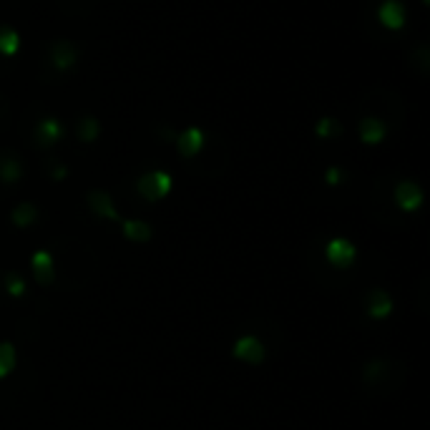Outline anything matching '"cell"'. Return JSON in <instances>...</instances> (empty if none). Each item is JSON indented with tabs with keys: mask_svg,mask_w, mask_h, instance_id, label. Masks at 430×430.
<instances>
[{
	"mask_svg": "<svg viewBox=\"0 0 430 430\" xmlns=\"http://www.w3.org/2000/svg\"><path fill=\"white\" fill-rule=\"evenodd\" d=\"M174 187V179L169 171H161V169H153V171H146L139 176L136 181V191H139L144 199L149 201H161L164 196H169Z\"/></svg>",
	"mask_w": 430,
	"mask_h": 430,
	"instance_id": "1",
	"label": "cell"
},
{
	"mask_svg": "<svg viewBox=\"0 0 430 430\" xmlns=\"http://www.w3.org/2000/svg\"><path fill=\"white\" fill-rule=\"evenodd\" d=\"M377 21H380L382 28L402 30L405 28V23H408L405 6H402L400 0H382L380 8H377Z\"/></svg>",
	"mask_w": 430,
	"mask_h": 430,
	"instance_id": "2",
	"label": "cell"
},
{
	"mask_svg": "<svg viewBox=\"0 0 430 430\" xmlns=\"http://www.w3.org/2000/svg\"><path fill=\"white\" fill-rule=\"evenodd\" d=\"M325 254H327V259H330V264H335L337 270H345V267H350V264L355 262L357 250H355V244L350 242V239L335 236V239H330V244H327Z\"/></svg>",
	"mask_w": 430,
	"mask_h": 430,
	"instance_id": "3",
	"label": "cell"
},
{
	"mask_svg": "<svg viewBox=\"0 0 430 430\" xmlns=\"http://www.w3.org/2000/svg\"><path fill=\"white\" fill-rule=\"evenodd\" d=\"M78 63V48L71 41H53L50 43V66L56 71H71Z\"/></svg>",
	"mask_w": 430,
	"mask_h": 430,
	"instance_id": "4",
	"label": "cell"
},
{
	"mask_svg": "<svg viewBox=\"0 0 430 430\" xmlns=\"http://www.w3.org/2000/svg\"><path fill=\"white\" fill-rule=\"evenodd\" d=\"M174 141H176V151L184 159H191V156H196L204 149V131H201L199 126H189L181 133H176Z\"/></svg>",
	"mask_w": 430,
	"mask_h": 430,
	"instance_id": "5",
	"label": "cell"
},
{
	"mask_svg": "<svg viewBox=\"0 0 430 430\" xmlns=\"http://www.w3.org/2000/svg\"><path fill=\"white\" fill-rule=\"evenodd\" d=\"M395 204L402 212H418L420 204H423V189L410 179L400 181L395 187Z\"/></svg>",
	"mask_w": 430,
	"mask_h": 430,
	"instance_id": "6",
	"label": "cell"
},
{
	"mask_svg": "<svg viewBox=\"0 0 430 430\" xmlns=\"http://www.w3.org/2000/svg\"><path fill=\"white\" fill-rule=\"evenodd\" d=\"M33 136L38 146H46V149H48V146H56L58 141L63 139V124L56 116H46L35 124Z\"/></svg>",
	"mask_w": 430,
	"mask_h": 430,
	"instance_id": "7",
	"label": "cell"
},
{
	"mask_svg": "<svg viewBox=\"0 0 430 430\" xmlns=\"http://www.w3.org/2000/svg\"><path fill=\"white\" fill-rule=\"evenodd\" d=\"M234 357L242 362H250V365H257L264 360V345L254 337V335H244L234 342Z\"/></svg>",
	"mask_w": 430,
	"mask_h": 430,
	"instance_id": "8",
	"label": "cell"
},
{
	"mask_svg": "<svg viewBox=\"0 0 430 430\" xmlns=\"http://www.w3.org/2000/svg\"><path fill=\"white\" fill-rule=\"evenodd\" d=\"M357 133H360V141L368 146H377L385 141V136H388V126H385V121L377 116H365L360 118V126H357Z\"/></svg>",
	"mask_w": 430,
	"mask_h": 430,
	"instance_id": "9",
	"label": "cell"
},
{
	"mask_svg": "<svg viewBox=\"0 0 430 430\" xmlns=\"http://www.w3.org/2000/svg\"><path fill=\"white\" fill-rule=\"evenodd\" d=\"M88 207H91V212L96 216H101V219H111V222L118 219V209L113 207V199L106 194V191H101V189H93L88 194Z\"/></svg>",
	"mask_w": 430,
	"mask_h": 430,
	"instance_id": "10",
	"label": "cell"
},
{
	"mask_svg": "<svg viewBox=\"0 0 430 430\" xmlns=\"http://www.w3.org/2000/svg\"><path fill=\"white\" fill-rule=\"evenodd\" d=\"M30 267H33V274L41 285H50L53 282V257H50L48 250H38L30 257Z\"/></svg>",
	"mask_w": 430,
	"mask_h": 430,
	"instance_id": "11",
	"label": "cell"
},
{
	"mask_svg": "<svg viewBox=\"0 0 430 430\" xmlns=\"http://www.w3.org/2000/svg\"><path fill=\"white\" fill-rule=\"evenodd\" d=\"M23 176V164L15 153H0V181L15 184Z\"/></svg>",
	"mask_w": 430,
	"mask_h": 430,
	"instance_id": "12",
	"label": "cell"
},
{
	"mask_svg": "<svg viewBox=\"0 0 430 430\" xmlns=\"http://www.w3.org/2000/svg\"><path fill=\"white\" fill-rule=\"evenodd\" d=\"M21 53V33L10 26H0V56L13 58Z\"/></svg>",
	"mask_w": 430,
	"mask_h": 430,
	"instance_id": "13",
	"label": "cell"
},
{
	"mask_svg": "<svg viewBox=\"0 0 430 430\" xmlns=\"http://www.w3.org/2000/svg\"><path fill=\"white\" fill-rule=\"evenodd\" d=\"M76 136L84 144H93L101 136V121L96 116H81L76 124Z\"/></svg>",
	"mask_w": 430,
	"mask_h": 430,
	"instance_id": "14",
	"label": "cell"
},
{
	"mask_svg": "<svg viewBox=\"0 0 430 430\" xmlns=\"http://www.w3.org/2000/svg\"><path fill=\"white\" fill-rule=\"evenodd\" d=\"M390 312H393V299H390V295H385L382 290H375L373 297H370L368 315L375 319H382V317H390Z\"/></svg>",
	"mask_w": 430,
	"mask_h": 430,
	"instance_id": "15",
	"label": "cell"
},
{
	"mask_svg": "<svg viewBox=\"0 0 430 430\" xmlns=\"http://www.w3.org/2000/svg\"><path fill=\"white\" fill-rule=\"evenodd\" d=\"M35 216H38V209H35L33 204H28V201H23V204H18V207L13 209L10 219H13L15 227L26 230V227H30V224L35 222Z\"/></svg>",
	"mask_w": 430,
	"mask_h": 430,
	"instance_id": "16",
	"label": "cell"
},
{
	"mask_svg": "<svg viewBox=\"0 0 430 430\" xmlns=\"http://www.w3.org/2000/svg\"><path fill=\"white\" fill-rule=\"evenodd\" d=\"M124 236L131 242H146L151 236V227L141 219H129V222H124Z\"/></svg>",
	"mask_w": 430,
	"mask_h": 430,
	"instance_id": "17",
	"label": "cell"
},
{
	"mask_svg": "<svg viewBox=\"0 0 430 430\" xmlns=\"http://www.w3.org/2000/svg\"><path fill=\"white\" fill-rule=\"evenodd\" d=\"M15 368V347L10 342H0V380L8 377Z\"/></svg>",
	"mask_w": 430,
	"mask_h": 430,
	"instance_id": "18",
	"label": "cell"
},
{
	"mask_svg": "<svg viewBox=\"0 0 430 430\" xmlns=\"http://www.w3.org/2000/svg\"><path fill=\"white\" fill-rule=\"evenodd\" d=\"M342 129L340 124H337V118L333 116H322L317 118V124H315V133H317L319 139H333V136H337Z\"/></svg>",
	"mask_w": 430,
	"mask_h": 430,
	"instance_id": "19",
	"label": "cell"
},
{
	"mask_svg": "<svg viewBox=\"0 0 430 430\" xmlns=\"http://www.w3.org/2000/svg\"><path fill=\"white\" fill-rule=\"evenodd\" d=\"M6 290L8 295H13V297H21L23 292H26V282H23V277H18V274H10L6 282Z\"/></svg>",
	"mask_w": 430,
	"mask_h": 430,
	"instance_id": "20",
	"label": "cell"
},
{
	"mask_svg": "<svg viewBox=\"0 0 430 430\" xmlns=\"http://www.w3.org/2000/svg\"><path fill=\"white\" fill-rule=\"evenodd\" d=\"M342 179H345V171H342L340 167H330L325 171V181L330 184V187H337V184H342Z\"/></svg>",
	"mask_w": 430,
	"mask_h": 430,
	"instance_id": "21",
	"label": "cell"
},
{
	"mask_svg": "<svg viewBox=\"0 0 430 430\" xmlns=\"http://www.w3.org/2000/svg\"><path fill=\"white\" fill-rule=\"evenodd\" d=\"M66 176H68V169H66V167H56V169H53V179H56V181L66 179Z\"/></svg>",
	"mask_w": 430,
	"mask_h": 430,
	"instance_id": "22",
	"label": "cell"
},
{
	"mask_svg": "<svg viewBox=\"0 0 430 430\" xmlns=\"http://www.w3.org/2000/svg\"><path fill=\"white\" fill-rule=\"evenodd\" d=\"M428 3H430V0H423V6H428Z\"/></svg>",
	"mask_w": 430,
	"mask_h": 430,
	"instance_id": "23",
	"label": "cell"
}]
</instances>
